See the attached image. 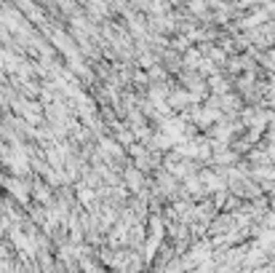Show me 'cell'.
I'll list each match as a JSON object with an SVG mask.
<instances>
[{
    "label": "cell",
    "mask_w": 275,
    "mask_h": 273,
    "mask_svg": "<svg viewBox=\"0 0 275 273\" xmlns=\"http://www.w3.org/2000/svg\"><path fill=\"white\" fill-rule=\"evenodd\" d=\"M0 182H3L5 190H11V196H14L16 201H21V204L30 201V185H27V180H21V177H8V180H0Z\"/></svg>",
    "instance_id": "cell-1"
},
{
    "label": "cell",
    "mask_w": 275,
    "mask_h": 273,
    "mask_svg": "<svg viewBox=\"0 0 275 273\" xmlns=\"http://www.w3.org/2000/svg\"><path fill=\"white\" fill-rule=\"evenodd\" d=\"M35 196H38L40 204H51V190H48L45 185H40V182L35 185Z\"/></svg>",
    "instance_id": "cell-2"
},
{
    "label": "cell",
    "mask_w": 275,
    "mask_h": 273,
    "mask_svg": "<svg viewBox=\"0 0 275 273\" xmlns=\"http://www.w3.org/2000/svg\"><path fill=\"white\" fill-rule=\"evenodd\" d=\"M78 193H80V201H83V204H94V190H88V187L80 185Z\"/></svg>",
    "instance_id": "cell-3"
}]
</instances>
